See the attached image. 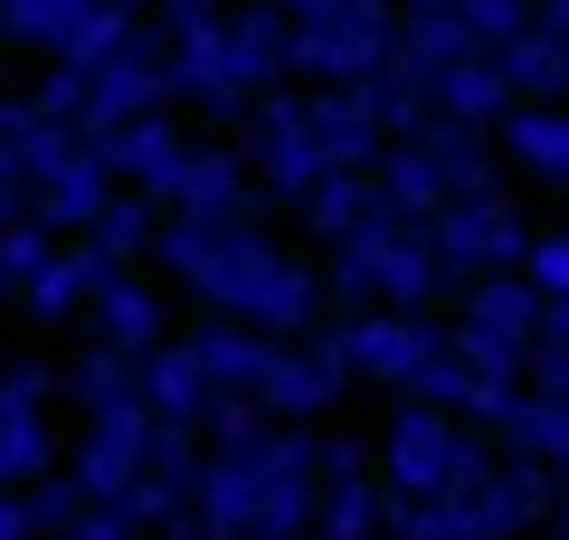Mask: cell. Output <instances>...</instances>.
I'll return each mask as SVG.
<instances>
[{"mask_svg": "<svg viewBox=\"0 0 569 540\" xmlns=\"http://www.w3.org/2000/svg\"><path fill=\"white\" fill-rule=\"evenodd\" d=\"M380 209H389L380 171H323V180L305 190V200H295V219H305L323 247H342V238H361V228L380 219Z\"/></svg>", "mask_w": 569, "mask_h": 540, "instance_id": "cell-23", "label": "cell"}, {"mask_svg": "<svg viewBox=\"0 0 569 540\" xmlns=\"http://www.w3.org/2000/svg\"><path fill=\"white\" fill-rule=\"evenodd\" d=\"M493 142H503L512 180H541V190H569V104H512V114L493 123Z\"/></svg>", "mask_w": 569, "mask_h": 540, "instance_id": "cell-20", "label": "cell"}, {"mask_svg": "<svg viewBox=\"0 0 569 540\" xmlns=\"http://www.w3.org/2000/svg\"><path fill=\"white\" fill-rule=\"evenodd\" d=\"M266 209V190H257V171H247V152L238 142H190V171H181V190H171V219H257Z\"/></svg>", "mask_w": 569, "mask_h": 540, "instance_id": "cell-15", "label": "cell"}, {"mask_svg": "<svg viewBox=\"0 0 569 540\" xmlns=\"http://www.w3.org/2000/svg\"><path fill=\"white\" fill-rule=\"evenodd\" d=\"M29 104H39L48 123H67V133H86V67H48V77L29 86Z\"/></svg>", "mask_w": 569, "mask_h": 540, "instance_id": "cell-38", "label": "cell"}, {"mask_svg": "<svg viewBox=\"0 0 569 540\" xmlns=\"http://www.w3.org/2000/svg\"><path fill=\"white\" fill-rule=\"evenodd\" d=\"M67 408H77V418L142 408V360H133V351H104V341H86V351L67 360Z\"/></svg>", "mask_w": 569, "mask_h": 540, "instance_id": "cell-27", "label": "cell"}, {"mask_svg": "<svg viewBox=\"0 0 569 540\" xmlns=\"http://www.w3.org/2000/svg\"><path fill=\"white\" fill-rule=\"evenodd\" d=\"M152 266H162L181 294H200L209 313L228 322H257V332L276 341H305L323 332V266H305L295 247H276L257 219H162V247H152Z\"/></svg>", "mask_w": 569, "mask_h": 540, "instance_id": "cell-1", "label": "cell"}, {"mask_svg": "<svg viewBox=\"0 0 569 540\" xmlns=\"http://www.w3.org/2000/svg\"><path fill=\"white\" fill-rule=\"evenodd\" d=\"M399 10H447V0H399Z\"/></svg>", "mask_w": 569, "mask_h": 540, "instance_id": "cell-50", "label": "cell"}, {"mask_svg": "<svg viewBox=\"0 0 569 540\" xmlns=\"http://www.w3.org/2000/svg\"><path fill=\"white\" fill-rule=\"evenodd\" d=\"M67 123H48L29 96H0V190H39V171L67 152Z\"/></svg>", "mask_w": 569, "mask_h": 540, "instance_id": "cell-24", "label": "cell"}, {"mask_svg": "<svg viewBox=\"0 0 569 540\" xmlns=\"http://www.w3.org/2000/svg\"><path fill=\"white\" fill-rule=\"evenodd\" d=\"M238 152H247V171H257V190H266V200H305L313 180L332 171V161H323V142H313V104H305V86H276V96H257V104H247Z\"/></svg>", "mask_w": 569, "mask_h": 540, "instance_id": "cell-6", "label": "cell"}, {"mask_svg": "<svg viewBox=\"0 0 569 540\" xmlns=\"http://www.w3.org/2000/svg\"><path fill=\"white\" fill-rule=\"evenodd\" d=\"M456 10H466V29H475L485 58H503V48L531 29V0H456Z\"/></svg>", "mask_w": 569, "mask_h": 540, "instance_id": "cell-36", "label": "cell"}, {"mask_svg": "<svg viewBox=\"0 0 569 540\" xmlns=\"http://www.w3.org/2000/svg\"><path fill=\"white\" fill-rule=\"evenodd\" d=\"M342 341H351V370L380 380V389H418L427 360H447V322L437 313H399V303L342 313Z\"/></svg>", "mask_w": 569, "mask_h": 540, "instance_id": "cell-10", "label": "cell"}, {"mask_svg": "<svg viewBox=\"0 0 569 540\" xmlns=\"http://www.w3.org/2000/svg\"><path fill=\"white\" fill-rule=\"evenodd\" d=\"M228 58H238L247 96L295 86V20H284L276 0H228Z\"/></svg>", "mask_w": 569, "mask_h": 540, "instance_id": "cell-18", "label": "cell"}, {"mask_svg": "<svg viewBox=\"0 0 569 540\" xmlns=\"http://www.w3.org/2000/svg\"><path fill=\"white\" fill-rule=\"evenodd\" d=\"M114 190H123V180H114V161H104V142L77 133V142H67V152L39 171V190H29V219H39L48 238H86V228H96V209L114 200Z\"/></svg>", "mask_w": 569, "mask_h": 540, "instance_id": "cell-12", "label": "cell"}, {"mask_svg": "<svg viewBox=\"0 0 569 540\" xmlns=\"http://www.w3.org/2000/svg\"><path fill=\"white\" fill-rule=\"evenodd\" d=\"M58 247H67V238H48L39 219H20V228H0V276H10V294H20V284L39 276V266L58 257Z\"/></svg>", "mask_w": 569, "mask_h": 540, "instance_id": "cell-37", "label": "cell"}, {"mask_svg": "<svg viewBox=\"0 0 569 540\" xmlns=\"http://www.w3.org/2000/svg\"><path fill=\"white\" fill-rule=\"evenodd\" d=\"M276 10H284V20H295V29H313V20H332L342 0H276Z\"/></svg>", "mask_w": 569, "mask_h": 540, "instance_id": "cell-45", "label": "cell"}, {"mask_svg": "<svg viewBox=\"0 0 569 540\" xmlns=\"http://www.w3.org/2000/svg\"><path fill=\"white\" fill-rule=\"evenodd\" d=\"M86 341H104V351H162L171 341V303L162 284L142 276V266H114V276L96 284V303H86Z\"/></svg>", "mask_w": 569, "mask_h": 540, "instance_id": "cell-14", "label": "cell"}, {"mask_svg": "<svg viewBox=\"0 0 569 540\" xmlns=\"http://www.w3.org/2000/svg\"><path fill=\"white\" fill-rule=\"evenodd\" d=\"M313 540H389V483L380 474H332L313 502Z\"/></svg>", "mask_w": 569, "mask_h": 540, "instance_id": "cell-31", "label": "cell"}, {"mask_svg": "<svg viewBox=\"0 0 569 540\" xmlns=\"http://www.w3.org/2000/svg\"><path fill=\"white\" fill-rule=\"evenodd\" d=\"M351 341H342V322H323V332H305V341H276V370H266V389H257V408L276 427H323L332 408L351 399Z\"/></svg>", "mask_w": 569, "mask_h": 540, "instance_id": "cell-7", "label": "cell"}, {"mask_svg": "<svg viewBox=\"0 0 569 540\" xmlns=\"http://www.w3.org/2000/svg\"><path fill=\"white\" fill-rule=\"evenodd\" d=\"M142 408H152L162 427H190V437L209 427L219 389H209V370H200V351H190V341H162V351H142Z\"/></svg>", "mask_w": 569, "mask_h": 540, "instance_id": "cell-21", "label": "cell"}, {"mask_svg": "<svg viewBox=\"0 0 569 540\" xmlns=\"http://www.w3.org/2000/svg\"><path fill=\"white\" fill-rule=\"evenodd\" d=\"M190 351H200V370H209V389H219V399H257L266 370H276V332L228 322V313H209L200 332H190Z\"/></svg>", "mask_w": 569, "mask_h": 540, "instance_id": "cell-19", "label": "cell"}, {"mask_svg": "<svg viewBox=\"0 0 569 540\" xmlns=\"http://www.w3.org/2000/svg\"><path fill=\"white\" fill-rule=\"evenodd\" d=\"M493 67H503L512 104H569V39H560V29L531 20V29H522V39H512Z\"/></svg>", "mask_w": 569, "mask_h": 540, "instance_id": "cell-29", "label": "cell"}, {"mask_svg": "<svg viewBox=\"0 0 569 540\" xmlns=\"http://www.w3.org/2000/svg\"><path fill=\"white\" fill-rule=\"evenodd\" d=\"M550 540H569V493H560V502H550Z\"/></svg>", "mask_w": 569, "mask_h": 540, "instance_id": "cell-47", "label": "cell"}, {"mask_svg": "<svg viewBox=\"0 0 569 540\" xmlns=\"http://www.w3.org/2000/svg\"><path fill=\"white\" fill-rule=\"evenodd\" d=\"M399 67V10L380 0H342L332 20L295 29V77L305 86H380Z\"/></svg>", "mask_w": 569, "mask_h": 540, "instance_id": "cell-5", "label": "cell"}, {"mask_svg": "<svg viewBox=\"0 0 569 540\" xmlns=\"http://www.w3.org/2000/svg\"><path fill=\"white\" fill-rule=\"evenodd\" d=\"M503 456H531V464H550V474L569 483V399L522 389V399H512V418H503Z\"/></svg>", "mask_w": 569, "mask_h": 540, "instance_id": "cell-33", "label": "cell"}, {"mask_svg": "<svg viewBox=\"0 0 569 540\" xmlns=\"http://www.w3.org/2000/svg\"><path fill=\"white\" fill-rule=\"evenodd\" d=\"M77 512H86V483L67 474V464L48 483H29V531H39V540H67V531H77Z\"/></svg>", "mask_w": 569, "mask_h": 540, "instance_id": "cell-34", "label": "cell"}, {"mask_svg": "<svg viewBox=\"0 0 569 540\" xmlns=\"http://www.w3.org/2000/svg\"><path fill=\"white\" fill-rule=\"evenodd\" d=\"M380 10H399V0H380Z\"/></svg>", "mask_w": 569, "mask_h": 540, "instance_id": "cell-52", "label": "cell"}, {"mask_svg": "<svg viewBox=\"0 0 569 540\" xmlns=\"http://www.w3.org/2000/svg\"><path fill=\"white\" fill-rule=\"evenodd\" d=\"M266 427H276V418H266L257 399H219V408H209V427H200V437H209V446H257Z\"/></svg>", "mask_w": 569, "mask_h": 540, "instance_id": "cell-39", "label": "cell"}, {"mask_svg": "<svg viewBox=\"0 0 569 540\" xmlns=\"http://www.w3.org/2000/svg\"><path fill=\"white\" fill-rule=\"evenodd\" d=\"M104 276H114V266H104V257H96L86 238H67L58 257H48L39 276L20 284V303H29L39 322H67V313H86V303H96V284H104Z\"/></svg>", "mask_w": 569, "mask_h": 540, "instance_id": "cell-26", "label": "cell"}, {"mask_svg": "<svg viewBox=\"0 0 569 540\" xmlns=\"http://www.w3.org/2000/svg\"><path fill=\"white\" fill-rule=\"evenodd\" d=\"M162 200H142V190H114V200L96 209V228H86V247H96L104 266H142L152 247H162Z\"/></svg>", "mask_w": 569, "mask_h": 540, "instance_id": "cell-32", "label": "cell"}, {"mask_svg": "<svg viewBox=\"0 0 569 540\" xmlns=\"http://www.w3.org/2000/svg\"><path fill=\"white\" fill-rule=\"evenodd\" d=\"M0 540H39L29 531V493H10V483H0Z\"/></svg>", "mask_w": 569, "mask_h": 540, "instance_id": "cell-44", "label": "cell"}, {"mask_svg": "<svg viewBox=\"0 0 569 540\" xmlns=\"http://www.w3.org/2000/svg\"><path fill=\"white\" fill-rule=\"evenodd\" d=\"M323 502V427H266L257 446H209L200 456V512L209 540H313Z\"/></svg>", "mask_w": 569, "mask_h": 540, "instance_id": "cell-2", "label": "cell"}, {"mask_svg": "<svg viewBox=\"0 0 569 540\" xmlns=\"http://www.w3.org/2000/svg\"><path fill=\"white\" fill-rule=\"evenodd\" d=\"M550 341H569V303H550Z\"/></svg>", "mask_w": 569, "mask_h": 540, "instance_id": "cell-48", "label": "cell"}, {"mask_svg": "<svg viewBox=\"0 0 569 540\" xmlns=\"http://www.w3.org/2000/svg\"><path fill=\"white\" fill-rule=\"evenodd\" d=\"M541 29H560V39H569V0H550V10H541Z\"/></svg>", "mask_w": 569, "mask_h": 540, "instance_id": "cell-46", "label": "cell"}, {"mask_svg": "<svg viewBox=\"0 0 569 540\" xmlns=\"http://www.w3.org/2000/svg\"><path fill=\"white\" fill-rule=\"evenodd\" d=\"M456 332H485V341H541L550 332V294L522 276V266H503V276H475L466 294H456Z\"/></svg>", "mask_w": 569, "mask_h": 540, "instance_id": "cell-17", "label": "cell"}, {"mask_svg": "<svg viewBox=\"0 0 569 540\" xmlns=\"http://www.w3.org/2000/svg\"><path fill=\"white\" fill-rule=\"evenodd\" d=\"M104 161H114V180L123 190H142V200H162L171 209V190H181V171H190V133H181V114H142V123H123V133H104Z\"/></svg>", "mask_w": 569, "mask_h": 540, "instance_id": "cell-16", "label": "cell"}, {"mask_svg": "<svg viewBox=\"0 0 569 540\" xmlns=\"http://www.w3.org/2000/svg\"><path fill=\"white\" fill-rule=\"evenodd\" d=\"M0 294H10V276H0Z\"/></svg>", "mask_w": 569, "mask_h": 540, "instance_id": "cell-53", "label": "cell"}, {"mask_svg": "<svg viewBox=\"0 0 569 540\" xmlns=\"http://www.w3.org/2000/svg\"><path fill=\"white\" fill-rule=\"evenodd\" d=\"M200 20H228V0H162V29H200Z\"/></svg>", "mask_w": 569, "mask_h": 540, "instance_id": "cell-43", "label": "cell"}, {"mask_svg": "<svg viewBox=\"0 0 569 540\" xmlns=\"http://www.w3.org/2000/svg\"><path fill=\"white\" fill-rule=\"evenodd\" d=\"M67 540H142V531H133V521L114 512V502H86V512H77V531H67Z\"/></svg>", "mask_w": 569, "mask_h": 540, "instance_id": "cell-42", "label": "cell"}, {"mask_svg": "<svg viewBox=\"0 0 569 540\" xmlns=\"http://www.w3.org/2000/svg\"><path fill=\"white\" fill-rule=\"evenodd\" d=\"M0 399L58 408V399H67V370H58V360H39V351H20V360H0Z\"/></svg>", "mask_w": 569, "mask_h": 540, "instance_id": "cell-35", "label": "cell"}, {"mask_svg": "<svg viewBox=\"0 0 569 540\" xmlns=\"http://www.w3.org/2000/svg\"><path fill=\"white\" fill-rule=\"evenodd\" d=\"M380 190H389V209H399V219H418V228L456 200L447 161L427 152V142H389V152H380Z\"/></svg>", "mask_w": 569, "mask_h": 540, "instance_id": "cell-30", "label": "cell"}, {"mask_svg": "<svg viewBox=\"0 0 569 540\" xmlns=\"http://www.w3.org/2000/svg\"><path fill=\"white\" fill-rule=\"evenodd\" d=\"M305 104H313V142H323L332 171H380V152H389L380 86H305Z\"/></svg>", "mask_w": 569, "mask_h": 540, "instance_id": "cell-13", "label": "cell"}, {"mask_svg": "<svg viewBox=\"0 0 569 540\" xmlns=\"http://www.w3.org/2000/svg\"><path fill=\"white\" fill-rule=\"evenodd\" d=\"M123 10H133V20H162V0H123Z\"/></svg>", "mask_w": 569, "mask_h": 540, "instance_id": "cell-49", "label": "cell"}, {"mask_svg": "<svg viewBox=\"0 0 569 540\" xmlns=\"http://www.w3.org/2000/svg\"><path fill=\"white\" fill-rule=\"evenodd\" d=\"M427 104H437V123H466V133H493V123L512 114V86L493 58H466L447 67V77H427Z\"/></svg>", "mask_w": 569, "mask_h": 540, "instance_id": "cell-25", "label": "cell"}, {"mask_svg": "<svg viewBox=\"0 0 569 540\" xmlns=\"http://www.w3.org/2000/svg\"><path fill=\"white\" fill-rule=\"evenodd\" d=\"M541 10H550V0H531V20H541Z\"/></svg>", "mask_w": 569, "mask_h": 540, "instance_id": "cell-51", "label": "cell"}, {"mask_svg": "<svg viewBox=\"0 0 569 540\" xmlns=\"http://www.w3.org/2000/svg\"><path fill=\"white\" fill-rule=\"evenodd\" d=\"M522 276L541 284L550 303H569V228H550V238H531V257H522Z\"/></svg>", "mask_w": 569, "mask_h": 540, "instance_id": "cell-40", "label": "cell"}, {"mask_svg": "<svg viewBox=\"0 0 569 540\" xmlns=\"http://www.w3.org/2000/svg\"><path fill=\"white\" fill-rule=\"evenodd\" d=\"M171 104H190V114L209 123H247V77L238 58H228V20H200V29H171Z\"/></svg>", "mask_w": 569, "mask_h": 540, "instance_id": "cell-11", "label": "cell"}, {"mask_svg": "<svg viewBox=\"0 0 569 540\" xmlns=\"http://www.w3.org/2000/svg\"><path fill=\"white\" fill-rule=\"evenodd\" d=\"M427 257H437V276H447V294H466L475 276H503V266L531 257V228L512 200H447L437 219H427Z\"/></svg>", "mask_w": 569, "mask_h": 540, "instance_id": "cell-8", "label": "cell"}, {"mask_svg": "<svg viewBox=\"0 0 569 540\" xmlns=\"http://www.w3.org/2000/svg\"><path fill=\"white\" fill-rule=\"evenodd\" d=\"M48 474H58V408L0 399V483L29 493V483H48Z\"/></svg>", "mask_w": 569, "mask_h": 540, "instance_id": "cell-28", "label": "cell"}, {"mask_svg": "<svg viewBox=\"0 0 569 540\" xmlns=\"http://www.w3.org/2000/svg\"><path fill=\"white\" fill-rule=\"evenodd\" d=\"M332 474H370V446L351 437V427H323V483Z\"/></svg>", "mask_w": 569, "mask_h": 540, "instance_id": "cell-41", "label": "cell"}, {"mask_svg": "<svg viewBox=\"0 0 569 540\" xmlns=\"http://www.w3.org/2000/svg\"><path fill=\"white\" fill-rule=\"evenodd\" d=\"M493 464H503V456L485 446V427L447 418V408H418V399H408L399 418L380 427V483H389L399 502H447V493H475Z\"/></svg>", "mask_w": 569, "mask_h": 540, "instance_id": "cell-4", "label": "cell"}, {"mask_svg": "<svg viewBox=\"0 0 569 540\" xmlns=\"http://www.w3.org/2000/svg\"><path fill=\"white\" fill-rule=\"evenodd\" d=\"M323 294L342 303V313H370V303L427 313V303L447 294V276H437V257H427V228H418V219H399V209H380V219H370L361 238H342V247H332Z\"/></svg>", "mask_w": 569, "mask_h": 540, "instance_id": "cell-3", "label": "cell"}, {"mask_svg": "<svg viewBox=\"0 0 569 540\" xmlns=\"http://www.w3.org/2000/svg\"><path fill=\"white\" fill-rule=\"evenodd\" d=\"M152 464H162V418H152V408H114V418H86L67 474L86 483V502H114L123 512V502L152 483Z\"/></svg>", "mask_w": 569, "mask_h": 540, "instance_id": "cell-9", "label": "cell"}, {"mask_svg": "<svg viewBox=\"0 0 569 540\" xmlns=\"http://www.w3.org/2000/svg\"><path fill=\"white\" fill-rule=\"evenodd\" d=\"M466 58H485L475 48V29H466V10H399V67L389 77H408V86H427V77H447V67H466Z\"/></svg>", "mask_w": 569, "mask_h": 540, "instance_id": "cell-22", "label": "cell"}]
</instances>
